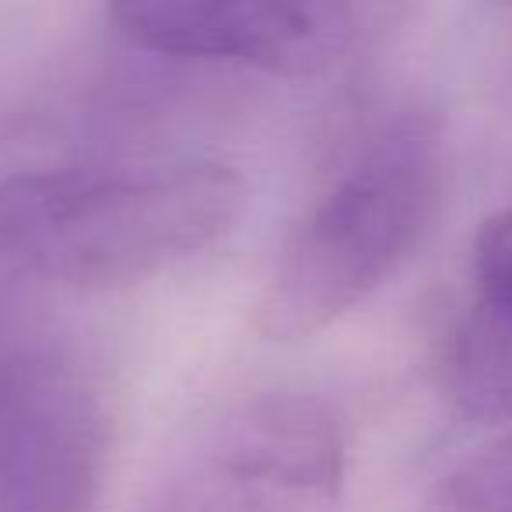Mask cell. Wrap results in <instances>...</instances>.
Listing matches in <instances>:
<instances>
[{"mask_svg": "<svg viewBox=\"0 0 512 512\" xmlns=\"http://www.w3.org/2000/svg\"><path fill=\"white\" fill-rule=\"evenodd\" d=\"M242 207L218 162L22 172L0 179V256L53 285L134 288L211 253Z\"/></svg>", "mask_w": 512, "mask_h": 512, "instance_id": "1", "label": "cell"}, {"mask_svg": "<svg viewBox=\"0 0 512 512\" xmlns=\"http://www.w3.org/2000/svg\"><path fill=\"white\" fill-rule=\"evenodd\" d=\"M446 155L432 116L400 113L365 141L295 225L256 302L267 341H302L383 292L432 232Z\"/></svg>", "mask_w": 512, "mask_h": 512, "instance_id": "2", "label": "cell"}, {"mask_svg": "<svg viewBox=\"0 0 512 512\" xmlns=\"http://www.w3.org/2000/svg\"><path fill=\"white\" fill-rule=\"evenodd\" d=\"M348 439L323 400L267 393L211 428L151 512H330Z\"/></svg>", "mask_w": 512, "mask_h": 512, "instance_id": "3", "label": "cell"}, {"mask_svg": "<svg viewBox=\"0 0 512 512\" xmlns=\"http://www.w3.org/2000/svg\"><path fill=\"white\" fill-rule=\"evenodd\" d=\"M113 418L99 379L53 344L0 351V512H95Z\"/></svg>", "mask_w": 512, "mask_h": 512, "instance_id": "4", "label": "cell"}, {"mask_svg": "<svg viewBox=\"0 0 512 512\" xmlns=\"http://www.w3.org/2000/svg\"><path fill=\"white\" fill-rule=\"evenodd\" d=\"M109 18L134 50L155 57L313 78L355 46L365 11L316 0H130Z\"/></svg>", "mask_w": 512, "mask_h": 512, "instance_id": "5", "label": "cell"}, {"mask_svg": "<svg viewBox=\"0 0 512 512\" xmlns=\"http://www.w3.org/2000/svg\"><path fill=\"white\" fill-rule=\"evenodd\" d=\"M446 376L470 418H512V207L491 214L474 239L470 306L449 341Z\"/></svg>", "mask_w": 512, "mask_h": 512, "instance_id": "6", "label": "cell"}, {"mask_svg": "<svg viewBox=\"0 0 512 512\" xmlns=\"http://www.w3.org/2000/svg\"><path fill=\"white\" fill-rule=\"evenodd\" d=\"M421 512H512V418L435 484Z\"/></svg>", "mask_w": 512, "mask_h": 512, "instance_id": "7", "label": "cell"}]
</instances>
